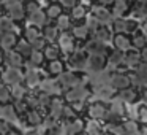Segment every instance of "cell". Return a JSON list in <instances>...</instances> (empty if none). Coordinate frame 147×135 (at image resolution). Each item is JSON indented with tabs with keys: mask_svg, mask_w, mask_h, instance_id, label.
Returning a JSON list of instances; mask_svg holds the SVG:
<instances>
[{
	"mask_svg": "<svg viewBox=\"0 0 147 135\" xmlns=\"http://www.w3.org/2000/svg\"><path fill=\"white\" fill-rule=\"evenodd\" d=\"M92 16L95 18V21L98 24H109L112 21V14L108 10V7H101V5H93L92 8Z\"/></svg>",
	"mask_w": 147,
	"mask_h": 135,
	"instance_id": "cell-1",
	"label": "cell"
},
{
	"mask_svg": "<svg viewBox=\"0 0 147 135\" xmlns=\"http://www.w3.org/2000/svg\"><path fill=\"white\" fill-rule=\"evenodd\" d=\"M7 11H8V16L13 21H21L26 14L22 2H19V0H10V3L7 5Z\"/></svg>",
	"mask_w": 147,
	"mask_h": 135,
	"instance_id": "cell-2",
	"label": "cell"
},
{
	"mask_svg": "<svg viewBox=\"0 0 147 135\" xmlns=\"http://www.w3.org/2000/svg\"><path fill=\"white\" fill-rule=\"evenodd\" d=\"M112 26H114V30L119 33H130L138 27V24L131 19H115Z\"/></svg>",
	"mask_w": 147,
	"mask_h": 135,
	"instance_id": "cell-3",
	"label": "cell"
},
{
	"mask_svg": "<svg viewBox=\"0 0 147 135\" xmlns=\"http://www.w3.org/2000/svg\"><path fill=\"white\" fill-rule=\"evenodd\" d=\"M112 13L115 14V16H123L125 13H128L130 11V3H127L125 0H114L112 2Z\"/></svg>",
	"mask_w": 147,
	"mask_h": 135,
	"instance_id": "cell-4",
	"label": "cell"
},
{
	"mask_svg": "<svg viewBox=\"0 0 147 135\" xmlns=\"http://www.w3.org/2000/svg\"><path fill=\"white\" fill-rule=\"evenodd\" d=\"M62 7H60V3H57V2H52L51 5H49L48 8H46V18H49V19H57L59 16L62 14Z\"/></svg>",
	"mask_w": 147,
	"mask_h": 135,
	"instance_id": "cell-5",
	"label": "cell"
},
{
	"mask_svg": "<svg viewBox=\"0 0 147 135\" xmlns=\"http://www.w3.org/2000/svg\"><path fill=\"white\" fill-rule=\"evenodd\" d=\"M114 43H115V48L120 49V51H123V49H128L131 46V40L128 38L127 35H123V33H117L114 38Z\"/></svg>",
	"mask_w": 147,
	"mask_h": 135,
	"instance_id": "cell-6",
	"label": "cell"
},
{
	"mask_svg": "<svg viewBox=\"0 0 147 135\" xmlns=\"http://www.w3.org/2000/svg\"><path fill=\"white\" fill-rule=\"evenodd\" d=\"M0 43H2V46H3V48H11V46H14L18 43L16 35H14V33H11V32H2Z\"/></svg>",
	"mask_w": 147,
	"mask_h": 135,
	"instance_id": "cell-7",
	"label": "cell"
},
{
	"mask_svg": "<svg viewBox=\"0 0 147 135\" xmlns=\"http://www.w3.org/2000/svg\"><path fill=\"white\" fill-rule=\"evenodd\" d=\"M29 16H30V19H32V22L36 24V26H45L46 19H48V18H46V13L43 10H40V8L36 11H33V13H30Z\"/></svg>",
	"mask_w": 147,
	"mask_h": 135,
	"instance_id": "cell-8",
	"label": "cell"
},
{
	"mask_svg": "<svg viewBox=\"0 0 147 135\" xmlns=\"http://www.w3.org/2000/svg\"><path fill=\"white\" fill-rule=\"evenodd\" d=\"M89 32L90 30L86 24H76L74 29H73V35L76 37V38H81V40L87 38V37H89Z\"/></svg>",
	"mask_w": 147,
	"mask_h": 135,
	"instance_id": "cell-9",
	"label": "cell"
},
{
	"mask_svg": "<svg viewBox=\"0 0 147 135\" xmlns=\"http://www.w3.org/2000/svg\"><path fill=\"white\" fill-rule=\"evenodd\" d=\"M70 11H71V18H73V19H78V21L84 19V16H86V13H87V10L84 7H81L79 3H78L74 8H71Z\"/></svg>",
	"mask_w": 147,
	"mask_h": 135,
	"instance_id": "cell-10",
	"label": "cell"
},
{
	"mask_svg": "<svg viewBox=\"0 0 147 135\" xmlns=\"http://www.w3.org/2000/svg\"><path fill=\"white\" fill-rule=\"evenodd\" d=\"M22 7H24V11H26L27 14H30V13H33V11H36L40 8V5H38V2H35V0H26L22 3Z\"/></svg>",
	"mask_w": 147,
	"mask_h": 135,
	"instance_id": "cell-11",
	"label": "cell"
},
{
	"mask_svg": "<svg viewBox=\"0 0 147 135\" xmlns=\"http://www.w3.org/2000/svg\"><path fill=\"white\" fill-rule=\"evenodd\" d=\"M11 27H13V19H11V18H2L0 16V33L10 32Z\"/></svg>",
	"mask_w": 147,
	"mask_h": 135,
	"instance_id": "cell-12",
	"label": "cell"
},
{
	"mask_svg": "<svg viewBox=\"0 0 147 135\" xmlns=\"http://www.w3.org/2000/svg\"><path fill=\"white\" fill-rule=\"evenodd\" d=\"M71 26V18L70 16H59L57 18V29H62V30H67L68 27Z\"/></svg>",
	"mask_w": 147,
	"mask_h": 135,
	"instance_id": "cell-13",
	"label": "cell"
},
{
	"mask_svg": "<svg viewBox=\"0 0 147 135\" xmlns=\"http://www.w3.org/2000/svg\"><path fill=\"white\" fill-rule=\"evenodd\" d=\"M45 37L48 40H51V42H52V40H55L59 37V29L55 26H48L45 29Z\"/></svg>",
	"mask_w": 147,
	"mask_h": 135,
	"instance_id": "cell-14",
	"label": "cell"
},
{
	"mask_svg": "<svg viewBox=\"0 0 147 135\" xmlns=\"http://www.w3.org/2000/svg\"><path fill=\"white\" fill-rule=\"evenodd\" d=\"M59 3H60L62 10H71L79 3V0H59Z\"/></svg>",
	"mask_w": 147,
	"mask_h": 135,
	"instance_id": "cell-15",
	"label": "cell"
},
{
	"mask_svg": "<svg viewBox=\"0 0 147 135\" xmlns=\"http://www.w3.org/2000/svg\"><path fill=\"white\" fill-rule=\"evenodd\" d=\"M57 54H59V51H57V48H54V46H46L45 48V56L48 59H55Z\"/></svg>",
	"mask_w": 147,
	"mask_h": 135,
	"instance_id": "cell-16",
	"label": "cell"
},
{
	"mask_svg": "<svg viewBox=\"0 0 147 135\" xmlns=\"http://www.w3.org/2000/svg\"><path fill=\"white\" fill-rule=\"evenodd\" d=\"M26 37L30 40V42H33L35 38H38V37H40L38 29H35V27H30V29H27V30H26Z\"/></svg>",
	"mask_w": 147,
	"mask_h": 135,
	"instance_id": "cell-17",
	"label": "cell"
},
{
	"mask_svg": "<svg viewBox=\"0 0 147 135\" xmlns=\"http://www.w3.org/2000/svg\"><path fill=\"white\" fill-rule=\"evenodd\" d=\"M18 49H19V52L21 54H30V46H29V43L27 42H19L18 43Z\"/></svg>",
	"mask_w": 147,
	"mask_h": 135,
	"instance_id": "cell-18",
	"label": "cell"
},
{
	"mask_svg": "<svg viewBox=\"0 0 147 135\" xmlns=\"http://www.w3.org/2000/svg\"><path fill=\"white\" fill-rule=\"evenodd\" d=\"M136 35H138V33H136ZM144 45H146V37H144V35L134 37V46H138V48H142Z\"/></svg>",
	"mask_w": 147,
	"mask_h": 135,
	"instance_id": "cell-19",
	"label": "cell"
},
{
	"mask_svg": "<svg viewBox=\"0 0 147 135\" xmlns=\"http://www.w3.org/2000/svg\"><path fill=\"white\" fill-rule=\"evenodd\" d=\"M96 5H101V7H111L114 0H95Z\"/></svg>",
	"mask_w": 147,
	"mask_h": 135,
	"instance_id": "cell-20",
	"label": "cell"
},
{
	"mask_svg": "<svg viewBox=\"0 0 147 135\" xmlns=\"http://www.w3.org/2000/svg\"><path fill=\"white\" fill-rule=\"evenodd\" d=\"M32 61H33V62H36V64H38V62H41V54H40V52L33 54V56H32Z\"/></svg>",
	"mask_w": 147,
	"mask_h": 135,
	"instance_id": "cell-21",
	"label": "cell"
},
{
	"mask_svg": "<svg viewBox=\"0 0 147 135\" xmlns=\"http://www.w3.org/2000/svg\"><path fill=\"white\" fill-rule=\"evenodd\" d=\"M125 2H127V3H130V5H133V3H136L138 0H125Z\"/></svg>",
	"mask_w": 147,
	"mask_h": 135,
	"instance_id": "cell-22",
	"label": "cell"
},
{
	"mask_svg": "<svg viewBox=\"0 0 147 135\" xmlns=\"http://www.w3.org/2000/svg\"><path fill=\"white\" fill-rule=\"evenodd\" d=\"M2 13H3V8H2V5H0V16H2Z\"/></svg>",
	"mask_w": 147,
	"mask_h": 135,
	"instance_id": "cell-23",
	"label": "cell"
},
{
	"mask_svg": "<svg viewBox=\"0 0 147 135\" xmlns=\"http://www.w3.org/2000/svg\"><path fill=\"white\" fill-rule=\"evenodd\" d=\"M0 61H2V52H0Z\"/></svg>",
	"mask_w": 147,
	"mask_h": 135,
	"instance_id": "cell-24",
	"label": "cell"
},
{
	"mask_svg": "<svg viewBox=\"0 0 147 135\" xmlns=\"http://www.w3.org/2000/svg\"><path fill=\"white\" fill-rule=\"evenodd\" d=\"M51 2H59V0H51Z\"/></svg>",
	"mask_w": 147,
	"mask_h": 135,
	"instance_id": "cell-25",
	"label": "cell"
}]
</instances>
